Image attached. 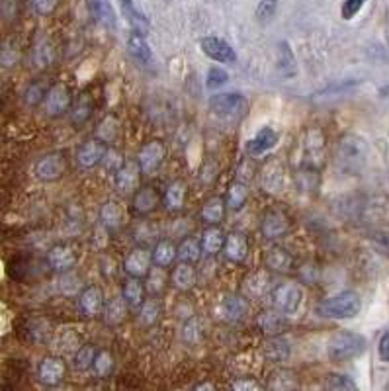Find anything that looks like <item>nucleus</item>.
<instances>
[{"label":"nucleus","instance_id":"obj_54","mask_svg":"<svg viewBox=\"0 0 389 391\" xmlns=\"http://www.w3.org/2000/svg\"><path fill=\"white\" fill-rule=\"evenodd\" d=\"M370 241H372V245L375 246L378 253H382L383 256L389 259V231H375L370 235Z\"/></svg>","mask_w":389,"mask_h":391},{"label":"nucleus","instance_id":"obj_3","mask_svg":"<svg viewBox=\"0 0 389 391\" xmlns=\"http://www.w3.org/2000/svg\"><path fill=\"white\" fill-rule=\"evenodd\" d=\"M360 309H362V299L358 293L346 290L321 301L319 306L315 307V313L325 319H352L360 313Z\"/></svg>","mask_w":389,"mask_h":391},{"label":"nucleus","instance_id":"obj_41","mask_svg":"<svg viewBox=\"0 0 389 391\" xmlns=\"http://www.w3.org/2000/svg\"><path fill=\"white\" fill-rule=\"evenodd\" d=\"M176 256L180 259L182 262H190V264H194V262L199 261V256H202V245H199V241L196 237H186L178 245V249H176Z\"/></svg>","mask_w":389,"mask_h":391},{"label":"nucleus","instance_id":"obj_34","mask_svg":"<svg viewBox=\"0 0 389 391\" xmlns=\"http://www.w3.org/2000/svg\"><path fill=\"white\" fill-rule=\"evenodd\" d=\"M122 298L130 307H139L145 301V286L141 278L130 276L122 286Z\"/></svg>","mask_w":389,"mask_h":391},{"label":"nucleus","instance_id":"obj_36","mask_svg":"<svg viewBox=\"0 0 389 391\" xmlns=\"http://www.w3.org/2000/svg\"><path fill=\"white\" fill-rule=\"evenodd\" d=\"M286 325H288V321H286L284 313H280L278 309H274V311H262L259 315V327L266 335H280L286 329Z\"/></svg>","mask_w":389,"mask_h":391},{"label":"nucleus","instance_id":"obj_56","mask_svg":"<svg viewBox=\"0 0 389 391\" xmlns=\"http://www.w3.org/2000/svg\"><path fill=\"white\" fill-rule=\"evenodd\" d=\"M57 6H59V0H33V10L39 16L53 14Z\"/></svg>","mask_w":389,"mask_h":391},{"label":"nucleus","instance_id":"obj_39","mask_svg":"<svg viewBox=\"0 0 389 391\" xmlns=\"http://www.w3.org/2000/svg\"><path fill=\"white\" fill-rule=\"evenodd\" d=\"M100 221H102V225L110 231L120 229L123 223V214L120 204H115V202H106V204L102 206V209H100Z\"/></svg>","mask_w":389,"mask_h":391},{"label":"nucleus","instance_id":"obj_60","mask_svg":"<svg viewBox=\"0 0 389 391\" xmlns=\"http://www.w3.org/2000/svg\"><path fill=\"white\" fill-rule=\"evenodd\" d=\"M196 390H214V385H212V384H198V385H196Z\"/></svg>","mask_w":389,"mask_h":391},{"label":"nucleus","instance_id":"obj_38","mask_svg":"<svg viewBox=\"0 0 389 391\" xmlns=\"http://www.w3.org/2000/svg\"><path fill=\"white\" fill-rule=\"evenodd\" d=\"M55 61V49L53 43H49L47 39L43 41H39L33 46L31 49V63H33V67L36 69H47V67H51Z\"/></svg>","mask_w":389,"mask_h":391},{"label":"nucleus","instance_id":"obj_37","mask_svg":"<svg viewBox=\"0 0 389 391\" xmlns=\"http://www.w3.org/2000/svg\"><path fill=\"white\" fill-rule=\"evenodd\" d=\"M88 8H90L94 20L100 26H104V28H115V12L108 0H88Z\"/></svg>","mask_w":389,"mask_h":391},{"label":"nucleus","instance_id":"obj_17","mask_svg":"<svg viewBox=\"0 0 389 391\" xmlns=\"http://www.w3.org/2000/svg\"><path fill=\"white\" fill-rule=\"evenodd\" d=\"M139 178H141V169L138 162L128 161L123 162L122 167L115 172V186L123 196L135 194L139 188Z\"/></svg>","mask_w":389,"mask_h":391},{"label":"nucleus","instance_id":"obj_44","mask_svg":"<svg viewBox=\"0 0 389 391\" xmlns=\"http://www.w3.org/2000/svg\"><path fill=\"white\" fill-rule=\"evenodd\" d=\"M47 90H49V86H47L43 80H33L31 85H28L26 93H24V102H26L28 106H38V104H41L43 98H46Z\"/></svg>","mask_w":389,"mask_h":391},{"label":"nucleus","instance_id":"obj_29","mask_svg":"<svg viewBox=\"0 0 389 391\" xmlns=\"http://www.w3.org/2000/svg\"><path fill=\"white\" fill-rule=\"evenodd\" d=\"M278 75L282 78H291L298 75V59L288 41H280L278 46Z\"/></svg>","mask_w":389,"mask_h":391},{"label":"nucleus","instance_id":"obj_28","mask_svg":"<svg viewBox=\"0 0 389 391\" xmlns=\"http://www.w3.org/2000/svg\"><path fill=\"white\" fill-rule=\"evenodd\" d=\"M160 196L159 192L151 188V186H145V188H138V192L133 196V214L138 215H147L153 212L155 207L159 206Z\"/></svg>","mask_w":389,"mask_h":391},{"label":"nucleus","instance_id":"obj_19","mask_svg":"<svg viewBox=\"0 0 389 391\" xmlns=\"http://www.w3.org/2000/svg\"><path fill=\"white\" fill-rule=\"evenodd\" d=\"M102 307H104V293L96 286H88L84 288L81 296H78V309L81 313L86 317H96L102 313Z\"/></svg>","mask_w":389,"mask_h":391},{"label":"nucleus","instance_id":"obj_50","mask_svg":"<svg viewBox=\"0 0 389 391\" xmlns=\"http://www.w3.org/2000/svg\"><path fill=\"white\" fill-rule=\"evenodd\" d=\"M149 286H147V290L151 293H160L162 290H165V286H167V274L162 272V269L160 266H157V269H151L149 270Z\"/></svg>","mask_w":389,"mask_h":391},{"label":"nucleus","instance_id":"obj_12","mask_svg":"<svg viewBox=\"0 0 389 391\" xmlns=\"http://www.w3.org/2000/svg\"><path fill=\"white\" fill-rule=\"evenodd\" d=\"M71 102H73V96H71L69 86H65V85L49 86L46 98H43L46 114L51 115V118L63 115L65 112H69Z\"/></svg>","mask_w":389,"mask_h":391},{"label":"nucleus","instance_id":"obj_40","mask_svg":"<svg viewBox=\"0 0 389 391\" xmlns=\"http://www.w3.org/2000/svg\"><path fill=\"white\" fill-rule=\"evenodd\" d=\"M122 2V12L123 16L128 18V22L135 28V31H139V33H143V31H147V28H149V22H147L145 14L139 10L138 6H135V2L133 0H120Z\"/></svg>","mask_w":389,"mask_h":391},{"label":"nucleus","instance_id":"obj_33","mask_svg":"<svg viewBox=\"0 0 389 391\" xmlns=\"http://www.w3.org/2000/svg\"><path fill=\"white\" fill-rule=\"evenodd\" d=\"M22 335L30 343H46L51 335V327L46 319H28L24 321Z\"/></svg>","mask_w":389,"mask_h":391},{"label":"nucleus","instance_id":"obj_31","mask_svg":"<svg viewBox=\"0 0 389 391\" xmlns=\"http://www.w3.org/2000/svg\"><path fill=\"white\" fill-rule=\"evenodd\" d=\"M223 243H225V233H223L217 225H209L199 239V245H202V253L207 256H215L217 253L223 251Z\"/></svg>","mask_w":389,"mask_h":391},{"label":"nucleus","instance_id":"obj_24","mask_svg":"<svg viewBox=\"0 0 389 391\" xmlns=\"http://www.w3.org/2000/svg\"><path fill=\"white\" fill-rule=\"evenodd\" d=\"M170 282H172V286H175L176 290H180V292H188V290H192V288L196 286V282H198L194 264L180 261V264H176L175 270H172V274H170Z\"/></svg>","mask_w":389,"mask_h":391},{"label":"nucleus","instance_id":"obj_8","mask_svg":"<svg viewBox=\"0 0 389 391\" xmlns=\"http://www.w3.org/2000/svg\"><path fill=\"white\" fill-rule=\"evenodd\" d=\"M165 159H167V145L162 141H159V139L147 141L138 153L139 169L145 174H151L155 170H159Z\"/></svg>","mask_w":389,"mask_h":391},{"label":"nucleus","instance_id":"obj_9","mask_svg":"<svg viewBox=\"0 0 389 391\" xmlns=\"http://www.w3.org/2000/svg\"><path fill=\"white\" fill-rule=\"evenodd\" d=\"M291 229L290 217L284 214L282 209H270L262 217L260 223V231H262V237L268 241H276V239L286 237Z\"/></svg>","mask_w":389,"mask_h":391},{"label":"nucleus","instance_id":"obj_5","mask_svg":"<svg viewBox=\"0 0 389 391\" xmlns=\"http://www.w3.org/2000/svg\"><path fill=\"white\" fill-rule=\"evenodd\" d=\"M325 133L319 127H311L306 133V141H304V165H301V172L307 174H317L323 165H325Z\"/></svg>","mask_w":389,"mask_h":391},{"label":"nucleus","instance_id":"obj_4","mask_svg":"<svg viewBox=\"0 0 389 391\" xmlns=\"http://www.w3.org/2000/svg\"><path fill=\"white\" fill-rule=\"evenodd\" d=\"M209 108L214 115H217L219 120L225 122H237L247 115L249 112V100L244 98V94L241 93H223L215 94L209 100Z\"/></svg>","mask_w":389,"mask_h":391},{"label":"nucleus","instance_id":"obj_53","mask_svg":"<svg viewBox=\"0 0 389 391\" xmlns=\"http://www.w3.org/2000/svg\"><path fill=\"white\" fill-rule=\"evenodd\" d=\"M98 127V135L104 143H112L115 139V135H118V122H115L114 118H106L104 122L100 123Z\"/></svg>","mask_w":389,"mask_h":391},{"label":"nucleus","instance_id":"obj_43","mask_svg":"<svg viewBox=\"0 0 389 391\" xmlns=\"http://www.w3.org/2000/svg\"><path fill=\"white\" fill-rule=\"evenodd\" d=\"M247 198H249V186L244 182H239V180L231 182L229 188H227V206L233 212H239L247 204Z\"/></svg>","mask_w":389,"mask_h":391},{"label":"nucleus","instance_id":"obj_6","mask_svg":"<svg viewBox=\"0 0 389 391\" xmlns=\"http://www.w3.org/2000/svg\"><path fill=\"white\" fill-rule=\"evenodd\" d=\"M270 299H272V306L278 309L280 313L291 315L296 313L301 306V299H304V292L298 284H291V282H284V284L274 286L270 290Z\"/></svg>","mask_w":389,"mask_h":391},{"label":"nucleus","instance_id":"obj_49","mask_svg":"<svg viewBox=\"0 0 389 391\" xmlns=\"http://www.w3.org/2000/svg\"><path fill=\"white\" fill-rule=\"evenodd\" d=\"M96 358V348L92 345H84L81 346L75 354V366L78 370H88L92 368V362Z\"/></svg>","mask_w":389,"mask_h":391},{"label":"nucleus","instance_id":"obj_46","mask_svg":"<svg viewBox=\"0 0 389 391\" xmlns=\"http://www.w3.org/2000/svg\"><path fill=\"white\" fill-rule=\"evenodd\" d=\"M325 387L333 391H352L356 390V384L352 377L344 376V374H328L325 380Z\"/></svg>","mask_w":389,"mask_h":391},{"label":"nucleus","instance_id":"obj_35","mask_svg":"<svg viewBox=\"0 0 389 391\" xmlns=\"http://www.w3.org/2000/svg\"><path fill=\"white\" fill-rule=\"evenodd\" d=\"M225 217V202L222 198H209L199 212V219L206 225H219Z\"/></svg>","mask_w":389,"mask_h":391},{"label":"nucleus","instance_id":"obj_62","mask_svg":"<svg viewBox=\"0 0 389 391\" xmlns=\"http://www.w3.org/2000/svg\"><path fill=\"white\" fill-rule=\"evenodd\" d=\"M0 108H2V102H0Z\"/></svg>","mask_w":389,"mask_h":391},{"label":"nucleus","instance_id":"obj_23","mask_svg":"<svg viewBox=\"0 0 389 391\" xmlns=\"http://www.w3.org/2000/svg\"><path fill=\"white\" fill-rule=\"evenodd\" d=\"M270 290V276L264 270H256L243 280V296L244 298L259 299Z\"/></svg>","mask_w":389,"mask_h":391},{"label":"nucleus","instance_id":"obj_20","mask_svg":"<svg viewBox=\"0 0 389 391\" xmlns=\"http://www.w3.org/2000/svg\"><path fill=\"white\" fill-rule=\"evenodd\" d=\"M247 313H249V303L244 296H227L219 306V315L229 323L243 321Z\"/></svg>","mask_w":389,"mask_h":391},{"label":"nucleus","instance_id":"obj_22","mask_svg":"<svg viewBox=\"0 0 389 391\" xmlns=\"http://www.w3.org/2000/svg\"><path fill=\"white\" fill-rule=\"evenodd\" d=\"M276 143H278V131L272 130V127H262V130L254 135V137L247 143V151L252 157H260L264 155L270 149H274Z\"/></svg>","mask_w":389,"mask_h":391},{"label":"nucleus","instance_id":"obj_52","mask_svg":"<svg viewBox=\"0 0 389 391\" xmlns=\"http://www.w3.org/2000/svg\"><path fill=\"white\" fill-rule=\"evenodd\" d=\"M229 80V75H227V71L222 69V67H212V69L207 71V88H219L225 83Z\"/></svg>","mask_w":389,"mask_h":391},{"label":"nucleus","instance_id":"obj_58","mask_svg":"<svg viewBox=\"0 0 389 391\" xmlns=\"http://www.w3.org/2000/svg\"><path fill=\"white\" fill-rule=\"evenodd\" d=\"M0 10H2V16L12 18L16 12V0H0Z\"/></svg>","mask_w":389,"mask_h":391},{"label":"nucleus","instance_id":"obj_32","mask_svg":"<svg viewBox=\"0 0 389 391\" xmlns=\"http://www.w3.org/2000/svg\"><path fill=\"white\" fill-rule=\"evenodd\" d=\"M262 353H264V358L270 362H286L290 358V345L282 337L272 335L270 338H266V343L262 346Z\"/></svg>","mask_w":389,"mask_h":391},{"label":"nucleus","instance_id":"obj_47","mask_svg":"<svg viewBox=\"0 0 389 391\" xmlns=\"http://www.w3.org/2000/svg\"><path fill=\"white\" fill-rule=\"evenodd\" d=\"M141 321L145 323V325H155V323L159 321V315H160V306L159 301L155 298L147 299L141 303Z\"/></svg>","mask_w":389,"mask_h":391},{"label":"nucleus","instance_id":"obj_55","mask_svg":"<svg viewBox=\"0 0 389 391\" xmlns=\"http://www.w3.org/2000/svg\"><path fill=\"white\" fill-rule=\"evenodd\" d=\"M364 4H366V0H344L343 8H341V16L344 20H352L362 10Z\"/></svg>","mask_w":389,"mask_h":391},{"label":"nucleus","instance_id":"obj_16","mask_svg":"<svg viewBox=\"0 0 389 391\" xmlns=\"http://www.w3.org/2000/svg\"><path fill=\"white\" fill-rule=\"evenodd\" d=\"M39 382L46 385H59L67 376V364L59 356H47L38 370Z\"/></svg>","mask_w":389,"mask_h":391},{"label":"nucleus","instance_id":"obj_51","mask_svg":"<svg viewBox=\"0 0 389 391\" xmlns=\"http://www.w3.org/2000/svg\"><path fill=\"white\" fill-rule=\"evenodd\" d=\"M20 61V49L16 43H4L0 49V65L2 67H14Z\"/></svg>","mask_w":389,"mask_h":391},{"label":"nucleus","instance_id":"obj_42","mask_svg":"<svg viewBox=\"0 0 389 391\" xmlns=\"http://www.w3.org/2000/svg\"><path fill=\"white\" fill-rule=\"evenodd\" d=\"M176 259V246L170 241H159L153 249V264L167 269Z\"/></svg>","mask_w":389,"mask_h":391},{"label":"nucleus","instance_id":"obj_26","mask_svg":"<svg viewBox=\"0 0 389 391\" xmlns=\"http://www.w3.org/2000/svg\"><path fill=\"white\" fill-rule=\"evenodd\" d=\"M128 49L133 55V59H138L141 65H145V67H153L155 65V55L149 43L145 41V38H143V33L133 31L130 39H128Z\"/></svg>","mask_w":389,"mask_h":391},{"label":"nucleus","instance_id":"obj_13","mask_svg":"<svg viewBox=\"0 0 389 391\" xmlns=\"http://www.w3.org/2000/svg\"><path fill=\"white\" fill-rule=\"evenodd\" d=\"M153 264V254L145 246H135L123 261V270L128 276L145 278Z\"/></svg>","mask_w":389,"mask_h":391},{"label":"nucleus","instance_id":"obj_18","mask_svg":"<svg viewBox=\"0 0 389 391\" xmlns=\"http://www.w3.org/2000/svg\"><path fill=\"white\" fill-rule=\"evenodd\" d=\"M223 253L227 256V261L237 262V264H241V262L247 261V256H249V239L244 233H229L227 237H225V243H223Z\"/></svg>","mask_w":389,"mask_h":391},{"label":"nucleus","instance_id":"obj_15","mask_svg":"<svg viewBox=\"0 0 389 391\" xmlns=\"http://www.w3.org/2000/svg\"><path fill=\"white\" fill-rule=\"evenodd\" d=\"M106 157V143L102 139H86L77 149V162L83 169H92Z\"/></svg>","mask_w":389,"mask_h":391},{"label":"nucleus","instance_id":"obj_57","mask_svg":"<svg viewBox=\"0 0 389 391\" xmlns=\"http://www.w3.org/2000/svg\"><path fill=\"white\" fill-rule=\"evenodd\" d=\"M378 354L382 362H389V329L380 337V343H378Z\"/></svg>","mask_w":389,"mask_h":391},{"label":"nucleus","instance_id":"obj_10","mask_svg":"<svg viewBox=\"0 0 389 391\" xmlns=\"http://www.w3.org/2000/svg\"><path fill=\"white\" fill-rule=\"evenodd\" d=\"M77 249L69 243H59L55 245L49 253H47V264L49 269L57 272V274H65V272H71L77 264Z\"/></svg>","mask_w":389,"mask_h":391},{"label":"nucleus","instance_id":"obj_2","mask_svg":"<svg viewBox=\"0 0 389 391\" xmlns=\"http://www.w3.org/2000/svg\"><path fill=\"white\" fill-rule=\"evenodd\" d=\"M368 340L354 330H338L328 338L327 354L333 362H348L366 353Z\"/></svg>","mask_w":389,"mask_h":391},{"label":"nucleus","instance_id":"obj_25","mask_svg":"<svg viewBox=\"0 0 389 391\" xmlns=\"http://www.w3.org/2000/svg\"><path fill=\"white\" fill-rule=\"evenodd\" d=\"M71 112V122L73 125H77V127H83L84 123L88 122L92 118V112H94V100H92L90 94H78L75 102L71 104L69 108Z\"/></svg>","mask_w":389,"mask_h":391},{"label":"nucleus","instance_id":"obj_61","mask_svg":"<svg viewBox=\"0 0 389 391\" xmlns=\"http://www.w3.org/2000/svg\"><path fill=\"white\" fill-rule=\"evenodd\" d=\"M385 36H388V43H389V10H388V18H385Z\"/></svg>","mask_w":389,"mask_h":391},{"label":"nucleus","instance_id":"obj_48","mask_svg":"<svg viewBox=\"0 0 389 391\" xmlns=\"http://www.w3.org/2000/svg\"><path fill=\"white\" fill-rule=\"evenodd\" d=\"M278 2H280V0H260L259 6H256V12H254L256 20H259L260 24L272 22V18H274L276 12H278Z\"/></svg>","mask_w":389,"mask_h":391},{"label":"nucleus","instance_id":"obj_59","mask_svg":"<svg viewBox=\"0 0 389 391\" xmlns=\"http://www.w3.org/2000/svg\"><path fill=\"white\" fill-rule=\"evenodd\" d=\"M233 390H260V384L256 382H249V380H241L233 384Z\"/></svg>","mask_w":389,"mask_h":391},{"label":"nucleus","instance_id":"obj_45","mask_svg":"<svg viewBox=\"0 0 389 391\" xmlns=\"http://www.w3.org/2000/svg\"><path fill=\"white\" fill-rule=\"evenodd\" d=\"M114 358H112V354L110 353H96V358L92 362V368L96 372V376L98 377H110L112 376V372H114Z\"/></svg>","mask_w":389,"mask_h":391},{"label":"nucleus","instance_id":"obj_27","mask_svg":"<svg viewBox=\"0 0 389 391\" xmlns=\"http://www.w3.org/2000/svg\"><path fill=\"white\" fill-rule=\"evenodd\" d=\"M128 303H125V299L123 298H112L104 301V307H102V317H104V321L110 327H118V325H122L125 319H128Z\"/></svg>","mask_w":389,"mask_h":391},{"label":"nucleus","instance_id":"obj_7","mask_svg":"<svg viewBox=\"0 0 389 391\" xmlns=\"http://www.w3.org/2000/svg\"><path fill=\"white\" fill-rule=\"evenodd\" d=\"M260 186L268 194H280L286 186V170L276 157H268L260 167Z\"/></svg>","mask_w":389,"mask_h":391},{"label":"nucleus","instance_id":"obj_11","mask_svg":"<svg viewBox=\"0 0 389 391\" xmlns=\"http://www.w3.org/2000/svg\"><path fill=\"white\" fill-rule=\"evenodd\" d=\"M65 170H67V159H65V155L61 151L46 155L36 162V177L39 180H43V182L59 180L65 174Z\"/></svg>","mask_w":389,"mask_h":391},{"label":"nucleus","instance_id":"obj_21","mask_svg":"<svg viewBox=\"0 0 389 391\" xmlns=\"http://www.w3.org/2000/svg\"><path fill=\"white\" fill-rule=\"evenodd\" d=\"M264 266L270 272L286 274V272H290L294 269V259H291V254L286 249H282V246H272L264 254Z\"/></svg>","mask_w":389,"mask_h":391},{"label":"nucleus","instance_id":"obj_14","mask_svg":"<svg viewBox=\"0 0 389 391\" xmlns=\"http://www.w3.org/2000/svg\"><path fill=\"white\" fill-rule=\"evenodd\" d=\"M199 47H202V51L209 57V59H214L217 63H235L237 61V53L235 49L227 43V41H223L222 38H215V36H207L199 41Z\"/></svg>","mask_w":389,"mask_h":391},{"label":"nucleus","instance_id":"obj_1","mask_svg":"<svg viewBox=\"0 0 389 391\" xmlns=\"http://www.w3.org/2000/svg\"><path fill=\"white\" fill-rule=\"evenodd\" d=\"M368 157H370V147L366 139L360 137L356 133H344L338 139L335 149V165L336 170L346 177H356L366 169Z\"/></svg>","mask_w":389,"mask_h":391},{"label":"nucleus","instance_id":"obj_30","mask_svg":"<svg viewBox=\"0 0 389 391\" xmlns=\"http://www.w3.org/2000/svg\"><path fill=\"white\" fill-rule=\"evenodd\" d=\"M186 194H188V186L184 180H175L167 186V192L162 196V204L170 212H180L186 204Z\"/></svg>","mask_w":389,"mask_h":391}]
</instances>
